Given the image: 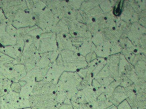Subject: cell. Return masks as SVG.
Returning a JSON list of instances; mask_svg holds the SVG:
<instances>
[{"instance_id": "24", "label": "cell", "mask_w": 146, "mask_h": 109, "mask_svg": "<svg viewBox=\"0 0 146 109\" xmlns=\"http://www.w3.org/2000/svg\"><path fill=\"white\" fill-rule=\"evenodd\" d=\"M52 32L57 34H68L69 33L68 26L62 20H60L57 24L53 29Z\"/></svg>"}, {"instance_id": "55", "label": "cell", "mask_w": 146, "mask_h": 109, "mask_svg": "<svg viewBox=\"0 0 146 109\" xmlns=\"http://www.w3.org/2000/svg\"><path fill=\"white\" fill-rule=\"evenodd\" d=\"M139 5V7L141 11L146 10V1H136Z\"/></svg>"}, {"instance_id": "35", "label": "cell", "mask_w": 146, "mask_h": 109, "mask_svg": "<svg viewBox=\"0 0 146 109\" xmlns=\"http://www.w3.org/2000/svg\"><path fill=\"white\" fill-rule=\"evenodd\" d=\"M118 81H119V86L123 88H126L133 84V83L127 78L124 75H121L119 77Z\"/></svg>"}, {"instance_id": "32", "label": "cell", "mask_w": 146, "mask_h": 109, "mask_svg": "<svg viewBox=\"0 0 146 109\" xmlns=\"http://www.w3.org/2000/svg\"><path fill=\"white\" fill-rule=\"evenodd\" d=\"M91 41L96 47H97V46L104 41L103 36H102L100 31L95 34L94 35L92 36Z\"/></svg>"}, {"instance_id": "38", "label": "cell", "mask_w": 146, "mask_h": 109, "mask_svg": "<svg viewBox=\"0 0 146 109\" xmlns=\"http://www.w3.org/2000/svg\"><path fill=\"white\" fill-rule=\"evenodd\" d=\"M87 26L88 30L90 32L92 36L94 35L100 31L98 25L95 21H94V22L87 25Z\"/></svg>"}, {"instance_id": "10", "label": "cell", "mask_w": 146, "mask_h": 109, "mask_svg": "<svg viewBox=\"0 0 146 109\" xmlns=\"http://www.w3.org/2000/svg\"><path fill=\"white\" fill-rule=\"evenodd\" d=\"M146 27L142 26L138 22L132 23L127 37L134 46H136L139 39L146 35Z\"/></svg>"}, {"instance_id": "21", "label": "cell", "mask_w": 146, "mask_h": 109, "mask_svg": "<svg viewBox=\"0 0 146 109\" xmlns=\"http://www.w3.org/2000/svg\"><path fill=\"white\" fill-rule=\"evenodd\" d=\"M113 105L107 98L105 94L98 96L96 104L93 106V109H106Z\"/></svg>"}, {"instance_id": "56", "label": "cell", "mask_w": 146, "mask_h": 109, "mask_svg": "<svg viewBox=\"0 0 146 109\" xmlns=\"http://www.w3.org/2000/svg\"><path fill=\"white\" fill-rule=\"evenodd\" d=\"M58 109H73L72 104H63L59 107Z\"/></svg>"}, {"instance_id": "28", "label": "cell", "mask_w": 146, "mask_h": 109, "mask_svg": "<svg viewBox=\"0 0 146 109\" xmlns=\"http://www.w3.org/2000/svg\"><path fill=\"white\" fill-rule=\"evenodd\" d=\"M40 55V58L37 63L36 66L40 69H44L50 67L52 64L50 60L44 55L42 54Z\"/></svg>"}, {"instance_id": "51", "label": "cell", "mask_w": 146, "mask_h": 109, "mask_svg": "<svg viewBox=\"0 0 146 109\" xmlns=\"http://www.w3.org/2000/svg\"><path fill=\"white\" fill-rule=\"evenodd\" d=\"M84 57H85V60H86V62L88 63V64L91 62V61H93V60L97 58V56H96V54L94 52H92L89 53Z\"/></svg>"}, {"instance_id": "20", "label": "cell", "mask_w": 146, "mask_h": 109, "mask_svg": "<svg viewBox=\"0 0 146 109\" xmlns=\"http://www.w3.org/2000/svg\"><path fill=\"white\" fill-rule=\"evenodd\" d=\"M96 47L91 42V40L85 41L78 48V52L80 55L85 57L89 53L94 52Z\"/></svg>"}, {"instance_id": "47", "label": "cell", "mask_w": 146, "mask_h": 109, "mask_svg": "<svg viewBox=\"0 0 146 109\" xmlns=\"http://www.w3.org/2000/svg\"><path fill=\"white\" fill-rule=\"evenodd\" d=\"M0 24H6L7 25L9 24H11V23L7 18L4 11L1 8H0Z\"/></svg>"}, {"instance_id": "33", "label": "cell", "mask_w": 146, "mask_h": 109, "mask_svg": "<svg viewBox=\"0 0 146 109\" xmlns=\"http://www.w3.org/2000/svg\"><path fill=\"white\" fill-rule=\"evenodd\" d=\"M118 43L122 49L128 48L134 46L127 37H121L119 38Z\"/></svg>"}, {"instance_id": "3", "label": "cell", "mask_w": 146, "mask_h": 109, "mask_svg": "<svg viewBox=\"0 0 146 109\" xmlns=\"http://www.w3.org/2000/svg\"><path fill=\"white\" fill-rule=\"evenodd\" d=\"M34 16L35 18L36 25L40 28L43 33L52 32L60 20L47 7Z\"/></svg>"}, {"instance_id": "34", "label": "cell", "mask_w": 146, "mask_h": 109, "mask_svg": "<svg viewBox=\"0 0 146 109\" xmlns=\"http://www.w3.org/2000/svg\"><path fill=\"white\" fill-rule=\"evenodd\" d=\"M59 54L60 52L58 50H55V51L44 53L42 54L47 57L50 60L52 64L56 61V59Z\"/></svg>"}, {"instance_id": "26", "label": "cell", "mask_w": 146, "mask_h": 109, "mask_svg": "<svg viewBox=\"0 0 146 109\" xmlns=\"http://www.w3.org/2000/svg\"><path fill=\"white\" fill-rule=\"evenodd\" d=\"M71 101L81 104H88L82 90H78L75 95L71 99Z\"/></svg>"}, {"instance_id": "41", "label": "cell", "mask_w": 146, "mask_h": 109, "mask_svg": "<svg viewBox=\"0 0 146 109\" xmlns=\"http://www.w3.org/2000/svg\"><path fill=\"white\" fill-rule=\"evenodd\" d=\"M138 19L137 22L143 27H146V10L141 11L138 14Z\"/></svg>"}, {"instance_id": "44", "label": "cell", "mask_w": 146, "mask_h": 109, "mask_svg": "<svg viewBox=\"0 0 146 109\" xmlns=\"http://www.w3.org/2000/svg\"><path fill=\"white\" fill-rule=\"evenodd\" d=\"M17 29H16L12 24H9L6 27V32L11 35L16 36Z\"/></svg>"}, {"instance_id": "7", "label": "cell", "mask_w": 146, "mask_h": 109, "mask_svg": "<svg viewBox=\"0 0 146 109\" xmlns=\"http://www.w3.org/2000/svg\"><path fill=\"white\" fill-rule=\"evenodd\" d=\"M64 71V63L61 55L59 54L56 61L50 66L44 80L56 85Z\"/></svg>"}, {"instance_id": "9", "label": "cell", "mask_w": 146, "mask_h": 109, "mask_svg": "<svg viewBox=\"0 0 146 109\" xmlns=\"http://www.w3.org/2000/svg\"><path fill=\"white\" fill-rule=\"evenodd\" d=\"M119 18L123 21L131 24L138 21V14L133 10L129 1H123L122 12L119 15Z\"/></svg>"}, {"instance_id": "23", "label": "cell", "mask_w": 146, "mask_h": 109, "mask_svg": "<svg viewBox=\"0 0 146 109\" xmlns=\"http://www.w3.org/2000/svg\"><path fill=\"white\" fill-rule=\"evenodd\" d=\"M17 43L16 37L11 35L6 32L0 38V45L3 47L15 46Z\"/></svg>"}, {"instance_id": "6", "label": "cell", "mask_w": 146, "mask_h": 109, "mask_svg": "<svg viewBox=\"0 0 146 109\" xmlns=\"http://www.w3.org/2000/svg\"><path fill=\"white\" fill-rule=\"evenodd\" d=\"M38 52L40 54L58 50L56 34L52 32L43 33L39 37Z\"/></svg>"}, {"instance_id": "53", "label": "cell", "mask_w": 146, "mask_h": 109, "mask_svg": "<svg viewBox=\"0 0 146 109\" xmlns=\"http://www.w3.org/2000/svg\"><path fill=\"white\" fill-rule=\"evenodd\" d=\"M88 70L87 67L86 68H82V69H80L78 71L76 72L77 74H78V76L83 79L84 78L86 75H87V73H88Z\"/></svg>"}, {"instance_id": "57", "label": "cell", "mask_w": 146, "mask_h": 109, "mask_svg": "<svg viewBox=\"0 0 146 109\" xmlns=\"http://www.w3.org/2000/svg\"><path fill=\"white\" fill-rule=\"evenodd\" d=\"M6 26L7 25L6 24L0 25V38L5 33Z\"/></svg>"}, {"instance_id": "19", "label": "cell", "mask_w": 146, "mask_h": 109, "mask_svg": "<svg viewBox=\"0 0 146 109\" xmlns=\"http://www.w3.org/2000/svg\"><path fill=\"white\" fill-rule=\"evenodd\" d=\"M60 54L61 55L64 64L75 62L80 55L78 53L68 49L61 51Z\"/></svg>"}, {"instance_id": "39", "label": "cell", "mask_w": 146, "mask_h": 109, "mask_svg": "<svg viewBox=\"0 0 146 109\" xmlns=\"http://www.w3.org/2000/svg\"><path fill=\"white\" fill-rule=\"evenodd\" d=\"M110 76V71L107 65H106L99 72L97 76L95 77V79L97 78H102V77H107Z\"/></svg>"}, {"instance_id": "48", "label": "cell", "mask_w": 146, "mask_h": 109, "mask_svg": "<svg viewBox=\"0 0 146 109\" xmlns=\"http://www.w3.org/2000/svg\"><path fill=\"white\" fill-rule=\"evenodd\" d=\"M79 11L81 15H82V17L84 22V23L85 24L88 25V24H90V23H92V22H94V19L92 18L87 15L86 13L84 12H82V11H81L80 10Z\"/></svg>"}, {"instance_id": "17", "label": "cell", "mask_w": 146, "mask_h": 109, "mask_svg": "<svg viewBox=\"0 0 146 109\" xmlns=\"http://www.w3.org/2000/svg\"><path fill=\"white\" fill-rule=\"evenodd\" d=\"M85 99L89 105L92 108L96 103L98 95L96 94L95 91L92 87V86H88L83 89Z\"/></svg>"}, {"instance_id": "30", "label": "cell", "mask_w": 146, "mask_h": 109, "mask_svg": "<svg viewBox=\"0 0 146 109\" xmlns=\"http://www.w3.org/2000/svg\"><path fill=\"white\" fill-rule=\"evenodd\" d=\"M43 33L42 30L36 25L30 27V30L28 33V35L34 38L39 37Z\"/></svg>"}, {"instance_id": "22", "label": "cell", "mask_w": 146, "mask_h": 109, "mask_svg": "<svg viewBox=\"0 0 146 109\" xmlns=\"http://www.w3.org/2000/svg\"><path fill=\"white\" fill-rule=\"evenodd\" d=\"M146 62L140 61L134 66V69L138 79H142L146 81Z\"/></svg>"}, {"instance_id": "49", "label": "cell", "mask_w": 146, "mask_h": 109, "mask_svg": "<svg viewBox=\"0 0 146 109\" xmlns=\"http://www.w3.org/2000/svg\"><path fill=\"white\" fill-rule=\"evenodd\" d=\"M129 2L133 10L137 14L141 11L136 1H129Z\"/></svg>"}, {"instance_id": "54", "label": "cell", "mask_w": 146, "mask_h": 109, "mask_svg": "<svg viewBox=\"0 0 146 109\" xmlns=\"http://www.w3.org/2000/svg\"><path fill=\"white\" fill-rule=\"evenodd\" d=\"M92 87L94 89L95 91H96L97 89L101 87L100 84L98 83V82L96 81V79L94 78L92 81V84H91Z\"/></svg>"}, {"instance_id": "37", "label": "cell", "mask_w": 146, "mask_h": 109, "mask_svg": "<svg viewBox=\"0 0 146 109\" xmlns=\"http://www.w3.org/2000/svg\"><path fill=\"white\" fill-rule=\"evenodd\" d=\"M14 60V59L7 56L4 53L0 52V66L13 62Z\"/></svg>"}, {"instance_id": "52", "label": "cell", "mask_w": 146, "mask_h": 109, "mask_svg": "<svg viewBox=\"0 0 146 109\" xmlns=\"http://www.w3.org/2000/svg\"><path fill=\"white\" fill-rule=\"evenodd\" d=\"M117 109H132L126 100H123L117 106Z\"/></svg>"}, {"instance_id": "58", "label": "cell", "mask_w": 146, "mask_h": 109, "mask_svg": "<svg viewBox=\"0 0 146 109\" xmlns=\"http://www.w3.org/2000/svg\"><path fill=\"white\" fill-rule=\"evenodd\" d=\"M106 109H117V106H115L113 105H112L111 106L108 107V108H107Z\"/></svg>"}, {"instance_id": "14", "label": "cell", "mask_w": 146, "mask_h": 109, "mask_svg": "<svg viewBox=\"0 0 146 109\" xmlns=\"http://www.w3.org/2000/svg\"><path fill=\"white\" fill-rule=\"evenodd\" d=\"M23 51V50L20 48L15 45L4 47L2 53L17 60L19 64H21V58Z\"/></svg>"}, {"instance_id": "12", "label": "cell", "mask_w": 146, "mask_h": 109, "mask_svg": "<svg viewBox=\"0 0 146 109\" xmlns=\"http://www.w3.org/2000/svg\"><path fill=\"white\" fill-rule=\"evenodd\" d=\"M120 53L112 54L106 59V65L110 71V76L115 81L119 80L118 66Z\"/></svg>"}, {"instance_id": "29", "label": "cell", "mask_w": 146, "mask_h": 109, "mask_svg": "<svg viewBox=\"0 0 146 109\" xmlns=\"http://www.w3.org/2000/svg\"><path fill=\"white\" fill-rule=\"evenodd\" d=\"M129 62L126 60L124 56L120 53V58L118 66L119 77L120 75L123 74L126 67L129 64Z\"/></svg>"}, {"instance_id": "42", "label": "cell", "mask_w": 146, "mask_h": 109, "mask_svg": "<svg viewBox=\"0 0 146 109\" xmlns=\"http://www.w3.org/2000/svg\"><path fill=\"white\" fill-rule=\"evenodd\" d=\"M111 43V55L121 53L123 49L119 46L118 42Z\"/></svg>"}, {"instance_id": "16", "label": "cell", "mask_w": 146, "mask_h": 109, "mask_svg": "<svg viewBox=\"0 0 146 109\" xmlns=\"http://www.w3.org/2000/svg\"><path fill=\"white\" fill-rule=\"evenodd\" d=\"M100 31L105 41L109 42L111 43L117 42L120 38V35L114 28H105Z\"/></svg>"}, {"instance_id": "1", "label": "cell", "mask_w": 146, "mask_h": 109, "mask_svg": "<svg viewBox=\"0 0 146 109\" xmlns=\"http://www.w3.org/2000/svg\"><path fill=\"white\" fill-rule=\"evenodd\" d=\"M82 79L76 72L64 71L60 77L57 83V88L60 89L66 92L67 98L71 99L78 92L77 87Z\"/></svg>"}, {"instance_id": "45", "label": "cell", "mask_w": 146, "mask_h": 109, "mask_svg": "<svg viewBox=\"0 0 146 109\" xmlns=\"http://www.w3.org/2000/svg\"><path fill=\"white\" fill-rule=\"evenodd\" d=\"M73 109H93L88 104H77L71 101Z\"/></svg>"}, {"instance_id": "8", "label": "cell", "mask_w": 146, "mask_h": 109, "mask_svg": "<svg viewBox=\"0 0 146 109\" xmlns=\"http://www.w3.org/2000/svg\"><path fill=\"white\" fill-rule=\"evenodd\" d=\"M57 90V87L56 85L47 81L44 79L40 81L36 82L31 95L56 94Z\"/></svg>"}, {"instance_id": "50", "label": "cell", "mask_w": 146, "mask_h": 109, "mask_svg": "<svg viewBox=\"0 0 146 109\" xmlns=\"http://www.w3.org/2000/svg\"><path fill=\"white\" fill-rule=\"evenodd\" d=\"M21 88L22 87L19 82H12L11 85V89L12 91L15 93H19L21 91Z\"/></svg>"}, {"instance_id": "2", "label": "cell", "mask_w": 146, "mask_h": 109, "mask_svg": "<svg viewBox=\"0 0 146 109\" xmlns=\"http://www.w3.org/2000/svg\"><path fill=\"white\" fill-rule=\"evenodd\" d=\"M21 58V64L24 65L27 72L36 66L41 55L32 40L25 42Z\"/></svg>"}, {"instance_id": "31", "label": "cell", "mask_w": 146, "mask_h": 109, "mask_svg": "<svg viewBox=\"0 0 146 109\" xmlns=\"http://www.w3.org/2000/svg\"><path fill=\"white\" fill-rule=\"evenodd\" d=\"M99 6L104 13L109 12L113 9L110 1H100Z\"/></svg>"}, {"instance_id": "27", "label": "cell", "mask_w": 146, "mask_h": 109, "mask_svg": "<svg viewBox=\"0 0 146 109\" xmlns=\"http://www.w3.org/2000/svg\"><path fill=\"white\" fill-rule=\"evenodd\" d=\"M86 13L87 15H88L89 16L95 20L102 15L104 14V13L103 12L102 10H101L100 8L98 5V6L95 7L94 8L92 9L90 11L87 12H86Z\"/></svg>"}, {"instance_id": "62", "label": "cell", "mask_w": 146, "mask_h": 109, "mask_svg": "<svg viewBox=\"0 0 146 109\" xmlns=\"http://www.w3.org/2000/svg\"><path fill=\"white\" fill-rule=\"evenodd\" d=\"M0 25H1V24H0Z\"/></svg>"}, {"instance_id": "43", "label": "cell", "mask_w": 146, "mask_h": 109, "mask_svg": "<svg viewBox=\"0 0 146 109\" xmlns=\"http://www.w3.org/2000/svg\"><path fill=\"white\" fill-rule=\"evenodd\" d=\"M83 1H67V3L72 9L79 10Z\"/></svg>"}, {"instance_id": "5", "label": "cell", "mask_w": 146, "mask_h": 109, "mask_svg": "<svg viewBox=\"0 0 146 109\" xmlns=\"http://www.w3.org/2000/svg\"><path fill=\"white\" fill-rule=\"evenodd\" d=\"M11 24L17 29L31 27L35 25V18L34 14L29 9L20 10L14 15Z\"/></svg>"}, {"instance_id": "60", "label": "cell", "mask_w": 146, "mask_h": 109, "mask_svg": "<svg viewBox=\"0 0 146 109\" xmlns=\"http://www.w3.org/2000/svg\"><path fill=\"white\" fill-rule=\"evenodd\" d=\"M3 47H4L1 46V45H0V52H2V50H3Z\"/></svg>"}, {"instance_id": "18", "label": "cell", "mask_w": 146, "mask_h": 109, "mask_svg": "<svg viewBox=\"0 0 146 109\" xmlns=\"http://www.w3.org/2000/svg\"><path fill=\"white\" fill-rule=\"evenodd\" d=\"M131 25L130 23H126L119 19L116 21V26L114 29L120 35V38L127 37Z\"/></svg>"}, {"instance_id": "59", "label": "cell", "mask_w": 146, "mask_h": 109, "mask_svg": "<svg viewBox=\"0 0 146 109\" xmlns=\"http://www.w3.org/2000/svg\"><path fill=\"white\" fill-rule=\"evenodd\" d=\"M132 109H146V108H143V107H138L136 108H133Z\"/></svg>"}, {"instance_id": "15", "label": "cell", "mask_w": 146, "mask_h": 109, "mask_svg": "<svg viewBox=\"0 0 146 109\" xmlns=\"http://www.w3.org/2000/svg\"><path fill=\"white\" fill-rule=\"evenodd\" d=\"M111 44L108 41L104 42L96 47L94 53L99 58H107L111 55Z\"/></svg>"}, {"instance_id": "4", "label": "cell", "mask_w": 146, "mask_h": 109, "mask_svg": "<svg viewBox=\"0 0 146 109\" xmlns=\"http://www.w3.org/2000/svg\"><path fill=\"white\" fill-rule=\"evenodd\" d=\"M1 8L7 18L12 24L14 15L20 10L28 9L26 1L21 0H7L2 1Z\"/></svg>"}, {"instance_id": "40", "label": "cell", "mask_w": 146, "mask_h": 109, "mask_svg": "<svg viewBox=\"0 0 146 109\" xmlns=\"http://www.w3.org/2000/svg\"><path fill=\"white\" fill-rule=\"evenodd\" d=\"M106 59L105 58L96 66L92 73L94 78L97 76L99 72L106 65Z\"/></svg>"}, {"instance_id": "61", "label": "cell", "mask_w": 146, "mask_h": 109, "mask_svg": "<svg viewBox=\"0 0 146 109\" xmlns=\"http://www.w3.org/2000/svg\"><path fill=\"white\" fill-rule=\"evenodd\" d=\"M2 1H0V8L2 7Z\"/></svg>"}, {"instance_id": "46", "label": "cell", "mask_w": 146, "mask_h": 109, "mask_svg": "<svg viewBox=\"0 0 146 109\" xmlns=\"http://www.w3.org/2000/svg\"><path fill=\"white\" fill-rule=\"evenodd\" d=\"M140 61H144L146 62V55L142 54H136L131 64L134 66L137 62Z\"/></svg>"}, {"instance_id": "36", "label": "cell", "mask_w": 146, "mask_h": 109, "mask_svg": "<svg viewBox=\"0 0 146 109\" xmlns=\"http://www.w3.org/2000/svg\"><path fill=\"white\" fill-rule=\"evenodd\" d=\"M96 81L100 84L101 87H107L113 81H115L111 77L108 76L107 77H102L97 78Z\"/></svg>"}, {"instance_id": "25", "label": "cell", "mask_w": 146, "mask_h": 109, "mask_svg": "<svg viewBox=\"0 0 146 109\" xmlns=\"http://www.w3.org/2000/svg\"><path fill=\"white\" fill-rule=\"evenodd\" d=\"M100 1H83L80 10L87 12L100 4Z\"/></svg>"}, {"instance_id": "13", "label": "cell", "mask_w": 146, "mask_h": 109, "mask_svg": "<svg viewBox=\"0 0 146 109\" xmlns=\"http://www.w3.org/2000/svg\"><path fill=\"white\" fill-rule=\"evenodd\" d=\"M107 99L113 105L117 106L126 98L125 93V88L118 86L113 92L109 94H105Z\"/></svg>"}, {"instance_id": "11", "label": "cell", "mask_w": 146, "mask_h": 109, "mask_svg": "<svg viewBox=\"0 0 146 109\" xmlns=\"http://www.w3.org/2000/svg\"><path fill=\"white\" fill-rule=\"evenodd\" d=\"M71 37L69 33L56 34L58 50L60 53L63 50L68 49L78 53L77 49L72 45V42L70 40Z\"/></svg>"}]
</instances>
